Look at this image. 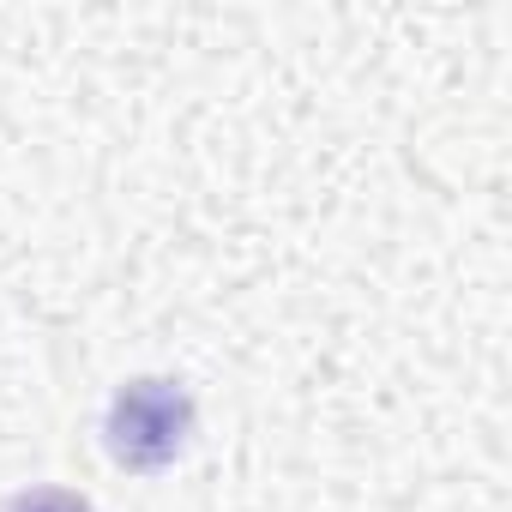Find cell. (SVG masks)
I'll use <instances>...</instances> for the list:
<instances>
[{"instance_id":"6da1fadb","label":"cell","mask_w":512,"mask_h":512,"mask_svg":"<svg viewBox=\"0 0 512 512\" xmlns=\"http://www.w3.org/2000/svg\"><path fill=\"white\" fill-rule=\"evenodd\" d=\"M37 512H73V506H67V500H43Z\"/></svg>"}]
</instances>
